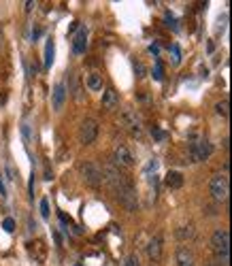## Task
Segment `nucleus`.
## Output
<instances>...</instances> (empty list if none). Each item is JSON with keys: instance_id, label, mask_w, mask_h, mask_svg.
<instances>
[{"instance_id": "10", "label": "nucleus", "mask_w": 232, "mask_h": 266, "mask_svg": "<svg viewBox=\"0 0 232 266\" xmlns=\"http://www.w3.org/2000/svg\"><path fill=\"white\" fill-rule=\"evenodd\" d=\"M66 86H64V81H60V83H56V88H54V92H51V104H54V109L56 111H60V109L64 107V102H66Z\"/></svg>"}, {"instance_id": "13", "label": "nucleus", "mask_w": 232, "mask_h": 266, "mask_svg": "<svg viewBox=\"0 0 232 266\" xmlns=\"http://www.w3.org/2000/svg\"><path fill=\"white\" fill-rule=\"evenodd\" d=\"M85 47H88V28H79L75 41H72V49L75 54H85Z\"/></svg>"}, {"instance_id": "20", "label": "nucleus", "mask_w": 232, "mask_h": 266, "mask_svg": "<svg viewBox=\"0 0 232 266\" xmlns=\"http://www.w3.org/2000/svg\"><path fill=\"white\" fill-rule=\"evenodd\" d=\"M41 215L45 217V220L49 217V200H47V198L41 200Z\"/></svg>"}, {"instance_id": "17", "label": "nucleus", "mask_w": 232, "mask_h": 266, "mask_svg": "<svg viewBox=\"0 0 232 266\" xmlns=\"http://www.w3.org/2000/svg\"><path fill=\"white\" fill-rule=\"evenodd\" d=\"M177 236H179L181 241L192 238V236H194V228H192V226H183V228H179V230H177Z\"/></svg>"}, {"instance_id": "16", "label": "nucleus", "mask_w": 232, "mask_h": 266, "mask_svg": "<svg viewBox=\"0 0 232 266\" xmlns=\"http://www.w3.org/2000/svg\"><path fill=\"white\" fill-rule=\"evenodd\" d=\"M54 51H56L54 41H47V47H45V66H47V68L54 64Z\"/></svg>"}, {"instance_id": "7", "label": "nucleus", "mask_w": 232, "mask_h": 266, "mask_svg": "<svg viewBox=\"0 0 232 266\" xmlns=\"http://www.w3.org/2000/svg\"><path fill=\"white\" fill-rule=\"evenodd\" d=\"M113 164L119 168H132L134 166V155L126 145H117L113 149Z\"/></svg>"}, {"instance_id": "2", "label": "nucleus", "mask_w": 232, "mask_h": 266, "mask_svg": "<svg viewBox=\"0 0 232 266\" xmlns=\"http://www.w3.org/2000/svg\"><path fill=\"white\" fill-rule=\"evenodd\" d=\"M211 249L215 253V260H219L222 264L228 262V256H230V234L226 228H219V230L213 232L211 236Z\"/></svg>"}, {"instance_id": "8", "label": "nucleus", "mask_w": 232, "mask_h": 266, "mask_svg": "<svg viewBox=\"0 0 232 266\" xmlns=\"http://www.w3.org/2000/svg\"><path fill=\"white\" fill-rule=\"evenodd\" d=\"M190 155H192V162H200V160H207L211 155V143L202 139V141H196L190 145Z\"/></svg>"}, {"instance_id": "14", "label": "nucleus", "mask_w": 232, "mask_h": 266, "mask_svg": "<svg viewBox=\"0 0 232 266\" xmlns=\"http://www.w3.org/2000/svg\"><path fill=\"white\" fill-rule=\"evenodd\" d=\"M166 185H168L170 190H179V188L183 185V175L177 173V171H170V173L166 175Z\"/></svg>"}, {"instance_id": "25", "label": "nucleus", "mask_w": 232, "mask_h": 266, "mask_svg": "<svg viewBox=\"0 0 232 266\" xmlns=\"http://www.w3.org/2000/svg\"><path fill=\"white\" fill-rule=\"evenodd\" d=\"M207 266H226V264H222V262H219V260H209V262H207Z\"/></svg>"}, {"instance_id": "6", "label": "nucleus", "mask_w": 232, "mask_h": 266, "mask_svg": "<svg viewBox=\"0 0 232 266\" xmlns=\"http://www.w3.org/2000/svg\"><path fill=\"white\" fill-rule=\"evenodd\" d=\"M98 137V122L96 119H83L81 126H79V141L83 145H92Z\"/></svg>"}, {"instance_id": "3", "label": "nucleus", "mask_w": 232, "mask_h": 266, "mask_svg": "<svg viewBox=\"0 0 232 266\" xmlns=\"http://www.w3.org/2000/svg\"><path fill=\"white\" fill-rule=\"evenodd\" d=\"M79 171L83 175V181L90 188H100V183H102V171L94 162H83L79 166Z\"/></svg>"}, {"instance_id": "21", "label": "nucleus", "mask_w": 232, "mask_h": 266, "mask_svg": "<svg viewBox=\"0 0 232 266\" xmlns=\"http://www.w3.org/2000/svg\"><path fill=\"white\" fill-rule=\"evenodd\" d=\"M3 228H5L7 232H13V230H15V220H13V217H7L5 224H3Z\"/></svg>"}, {"instance_id": "18", "label": "nucleus", "mask_w": 232, "mask_h": 266, "mask_svg": "<svg viewBox=\"0 0 232 266\" xmlns=\"http://www.w3.org/2000/svg\"><path fill=\"white\" fill-rule=\"evenodd\" d=\"M72 96H75V100H83V94H81V86H79V81L72 77Z\"/></svg>"}, {"instance_id": "11", "label": "nucleus", "mask_w": 232, "mask_h": 266, "mask_svg": "<svg viewBox=\"0 0 232 266\" xmlns=\"http://www.w3.org/2000/svg\"><path fill=\"white\" fill-rule=\"evenodd\" d=\"M147 256H149L151 262H160L162 260V238H160V234H156L147 243Z\"/></svg>"}, {"instance_id": "12", "label": "nucleus", "mask_w": 232, "mask_h": 266, "mask_svg": "<svg viewBox=\"0 0 232 266\" xmlns=\"http://www.w3.org/2000/svg\"><path fill=\"white\" fill-rule=\"evenodd\" d=\"M117 107H119V94L113 88L105 90V94H102V109H105V111H115Z\"/></svg>"}, {"instance_id": "1", "label": "nucleus", "mask_w": 232, "mask_h": 266, "mask_svg": "<svg viewBox=\"0 0 232 266\" xmlns=\"http://www.w3.org/2000/svg\"><path fill=\"white\" fill-rule=\"evenodd\" d=\"M102 179L107 181L109 185H111V190L115 192L117 200L124 204V207H126L130 213H137V211H139V196H137V190H134V185L117 171L115 166H109V164H107V166L102 168Z\"/></svg>"}, {"instance_id": "26", "label": "nucleus", "mask_w": 232, "mask_h": 266, "mask_svg": "<svg viewBox=\"0 0 232 266\" xmlns=\"http://www.w3.org/2000/svg\"><path fill=\"white\" fill-rule=\"evenodd\" d=\"M30 196H34V175H32V179H30Z\"/></svg>"}, {"instance_id": "19", "label": "nucleus", "mask_w": 232, "mask_h": 266, "mask_svg": "<svg viewBox=\"0 0 232 266\" xmlns=\"http://www.w3.org/2000/svg\"><path fill=\"white\" fill-rule=\"evenodd\" d=\"M215 111H217V115H222V117H228V100H222V102H217V104H215Z\"/></svg>"}, {"instance_id": "23", "label": "nucleus", "mask_w": 232, "mask_h": 266, "mask_svg": "<svg viewBox=\"0 0 232 266\" xmlns=\"http://www.w3.org/2000/svg\"><path fill=\"white\" fill-rule=\"evenodd\" d=\"M0 196H7V188H5V181H3V175H0Z\"/></svg>"}, {"instance_id": "9", "label": "nucleus", "mask_w": 232, "mask_h": 266, "mask_svg": "<svg viewBox=\"0 0 232 266\" xmlns=\"http://www.w3.org/2000/svg\"><path fill=\"white\" fill-rule=\"evenodd\" d=\"M175 262L177 266H196V256H194V251L186 245H181L175 253Z\"/></svg>"}, {"instance_id": "24", "label": "nucleus", "mask_w": 232, "mask_h": 266, "mask_svg": "<svg viewBox=\"0 0 232 266\" xmlns=\"http://www.w3.org/2000/svg\"><path fill=\"white\" fill-rule=\"evenodd\" d=\"M153 77H156V79H162V66H160V62H158V66H156Z\"/></svg>"}, {"instance_id": "4", "label": "nucleus", "mask_w": 232, "mask_h": 266, "mask_svg": "<svg viewBox=\"0 0 232 266\" xmlns=\"http://www.w3.org/2000/svg\"><path fill=\"white\" fill-rule=\"evenodd\" d=\"M209 190H211V196H213V200H217V202H224V200L228 198V192H230L228 177H226V175H213L211 183H209Z\"/></svg>"}, {"instance_id": "22", "label": "nucleus", "mask_w": 232, "mask_h": 266, "mask_svg": "<svg viewBox=\"0 0 232 266\" xmlns=\"http://www.w3.org/2000/svg\"><path fill=\"white\" fill-rule=\"evenodd\" d=\"M126 266H141V264H139V256H137V253H130V256L126 258Z\"/></svg>"}, {"instance_id": "15", "label": "nucleus", "mask_w": 232, "mask_h": 266, "mask_svg": "<svg viewBox=\"0 0 232 266\" xmlns=\"http://www.w3.org/2000/svg\"><path fill=\"white\" fill-rule=\"evenodd\" d=\"M88 88L92 92H100L102 90V75H98V72H92V75H88Z\"/></svg>"}, {"instance_id": "5", "label": "nucleus", "mask_w": 232, "mask_h": 266, "mask_svg": "<svg viewBox=\"0 0 232 266\" xmlns=\"http://www.w3.org/2000/svg\"><path fill=\"white\" fill-rule=\"evenodd\" d=\"M121 126H124L132 137H141L143 135V122L137 111H130V109H126L124 113H121Z\"/></svg>"}]
</instances>
